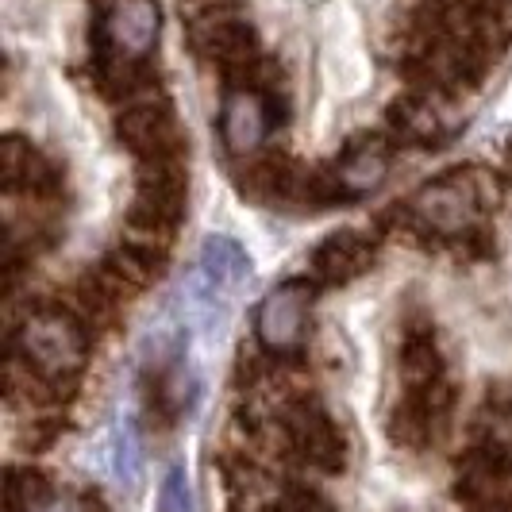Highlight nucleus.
<instances>
[{"label": "nucleus", "mask_w": 512, "mask_h": 512, "mask_svg": "<svg viewBox=\"0 0 512 512\" xmlns=\"http://www.w3.org/2000/svg\"><path fill=\"white\" fill-rule=\"evenodd\" d=\"M12 359L43 385L70 389L89 362V328L74 308L43 305L27 312L24 324L12 332Z\"/></svg>", "instance_id": "nucleus-1"}, {"label": "nucleus", "mask_w": 512, "mask_h": 512, "mask_svg": "<svg viewBox=\"0 0 512 512\" xmlns=\"http://www.w3.org/2000/svg\"><path fill=\"white\" fill-rule=\"evenodd\" d=\"M401 212L412 228L428 231L436 239H466L482 228L486 197H482V185L474 181V174H447V178L428 181L424 189H416Z\"/></svg>", "instance_id": "nucleus-2"}, {"label": "nucleus", "mask_w": 512, "mask_h": 512, "mask_svg": "<svg viewBox=\"0 0 512 512\" xmlns=\"http://www.w3.org/2000/svg\"><path fill=\"white\" fill-rule=\"evenodd\" d=\"M185 205H189L185 162L181 158L147 162L135 185V201H131V228H139L151 239H166L185 220Z\"/></svg>", "instance_id": "nucleus-3"}, {"label": "nucleus", "mask_w": 512, "mask_h": 512, "mask_svg": "<svg viewBox=\"0 0 512 512\" xmlns=\"http://www.w3.org/2000/svg\"><path fill=\"white\" fill-rule=\"evenodd\" d=\"M162 35L154 0H108L97 35V62H147Z\"/></svg>", "instance_id": "nucleus-4"}, {"label": "nucleus", "mask_w": 512, "mask_h": 512, "mask_svg": "<svg viewBox=\"0 0 512 512\" xmlns=\"http://www.w3.org/2000/svg\"><path fill=\"white\" fill-rule=\"evenodd\" d=\"M308 282H285L262 297L255 320V335L262 351L274 359H289L305 347L308 339Z\"/></svg>", "instance_id": "nucleus-5"}, {"label": "nucleus", "mask_w": 512, "mask_h": 512, "mask_svg": "<svg viewBox=\"0 0 512 512\" xmlns=\"http://www.w3.org/2000/svg\"><path fill=\"white\" fill-rule=\"evenodd\" d=\"M116 139H120L143 166H147V162L181 158L178 120H174L170 104H162V101L128 104V108L120 112V120H116Z\"/></svg>", "instance_id": "nucleus-6"}, {"label": "nucleus", "mask_w": 512, "mask_h": 512, "mask_svg": "<svg viewBox=\"0 0 512 512\" xmlns=\"http://www.w3.org/2000/svg\"><path fill=\"white\" fill-rule=\"evenodd\" d=\"M285 432H289V443L293 451L305 462H312L316 470H343V459H347V439L335 428V420L320 409L316 401H301L285 412Z\"/></svg>", "instance_id": "nucleus-7"}, {"label": "nucleus", "mask_w": 512, "mask_h": 512, "mask_svg": "<svg viewBox=\"0 0 512 512\" xmlns=\"http://www.w3.org/2000/svg\"><path fill=\"white\" fill-rule=\"evenodd\" d=\"M208 58L216 62L220 77L231 89H258V74H262V51H258V35L239 20H224L208 31ZM266 93V89H262Z\"/></svg>", "instance_id": "nucleus-8"}, {"label": "nucleus", "mask_w": 512, "mask_h": 512, "mask_svg": "<svg viewBox=\"0 0 512 512\" xmlns=\"http://www.w3.org/2000/svg\"><path fill=\"white\" fill-rule=\"evenodd\" d=\"M270 101L262 89H231L220 108V131L231 154H251L270 135Z\"/></svg>", "instance_id": "nucleus-9"}, {"label": "nucleus", "mask_w": 512, "mask_h": 512, "mask_svg": "<svg viewBox=\"0 0 512 512\" xmlns=\"http://www.w3.org/2000/svg\"><path fill=\"white\" fill-rule=\"evenodd\" d=\"M0 174H4V189L8 193H24V197H47L58 189V174H54L51 158L31 147L20 135H8L0 143Z\"/></svg>", "instance_id": "nucleus-10"}, {"label": "nucleus", "mask_w": 512, "mask_h": 512, "mask_svg": "<svg viewBox=\"0 0 512 512\" xmlns=\"http://www.w3.org/2000/svg\"><path fill=\"white\" fill-rule=\"evenodd\" d=\"M370 262H374V243L366 235H359V231H335L312 255V278L324 285L355 282L359 274H366Z\"/></svg>", "instance_id": "nucleus-11"}, {"label": "nucleus", "mask_w": 512, "mask_h": 512, "mask_svg": "<svg viewBox=\"0 0 512 512\" xmlns=\"http://www.w3.org/2000/svg\"><path fill=\"white\" fill-rule=\"evenodd\" d=\"M104 270L124 285V289L135 293V289H143V285H151L162 278V270H166V247H162L158 239H147V243H120V247L108 255Z\"/></svg>", "instance_id": "nucleus-12"}, {"label": "nucleus", "mask_w": 512, "mask_h": 512, "mask_svg": "<svg viewBox=\"0 0 512 512\" xmlns=\"http://www.w3.org/2000/svg\"><path fill=\"white\" fill-rule=\"evenodd\" d=\"M401 385H405V393H424V389L443 385V355L436 347V335L428 328L405 332V343H401Z\"/></svg>", "instance_id": "nucleus-13"}, {"label": "nucleus", "mask_w": 512, "mask_h": 512, "mask_svg": "<svg viewBox=\"0 0 512 512\" xmlns=\"http://www.w3.org/2000/svg\"><path fill=\"white\" fill-rule=\"evenodd\" d=\"M385 166H389V154H385L378 143H370V147H359V151H351L339 162L335 181H339V189H343L347 197H351V193H366V189H374V185L385 178Z\"/></svg>", "instance_id": "nucleus-14"}, {"label": "nucleus", "mask_w": 512, "mask_h": 512, "mask_svg": "<svg viewBox=\"0 0 512 512\" xmlns=\"http://www.w3.org/2000/svg\"><path fill=\"white\" fill-rule=\"evenodd\" d=\"M389 124H393V131L401 139H409V143H432V139H439V128H443L439 124V112L424 97H405V101L393 104Z\"/></svg>", "instance_id": "nucleus-15"}, {"label": "nucleus", "mask_w": 512, "mask_h": 512, "mask_svg": "<svg viewBox=\"0 0 512 512\" xmlns=\"http://www.w3.org/2000/svg\"><path fill=\"white\" fill-rule=\"evenodd\" d=\"M270 512H335V509L332 501L324 493H316V489H289V493H282L274 501Z\"/></svg>", "instance_id": "nucleus-16"}, {"label": "nucleus", "mask_w": 512, "mask_h": 512, "mask_svg": "<svg viewBox=\"0 0 512 512\" xmlns=\"http://www.w3.org/2000/svg\"><path fill=\"white\" fill-rule=\"evenodd\" d=\"M27 512H77L70 501H58V497H43L39 505H31Z\"/></svg>", "instance_id": "nucleus-17"}, {"label": "nucleus", "mask_w": 512, "mask_h": 512, "mask_svg": "<svg viewBox=\"0 0 512 512\" xmlns=\"http://www.w3.org/2000/svg\"><path fill=\"white\" fill-rule=\"evenodd\" d=\"M509 166H512V154H509Z\"/></svg>", "instance_id": "nucleus-18"}]
</instances>
